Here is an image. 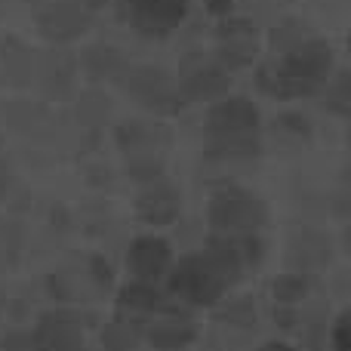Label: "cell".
I'll return each instance as SVG.
<instances>
[{"label":"cell","mask_w":351,"mask_h":351,"mask_svg":"<svg viewBox=\"0 0 351 351\" xmlns=\"http://www.w3.org/2000/svg\"><path fill=\"white\" fill-rule=\"evenodd\" d=\"M176 90L182 102H216L228 96L231 90V71L216 59V56H185L176 74Z\"/></svg>","instance_id":"5b68a950"},{"label":"cell","mask_w":351,"mask_h":351,"mask_svg":"<svg viewBox=\"0 0 351 351\" xmlns=\"http://www.w3.org/2000/svg\"><path fill=\"white\" fill-rule=\"evenodd\" d=\"M259 351H296L293 346H287V342H265Z\"/></svg>","instance_id":"44dd1931"},{"label":"cell","mask_w":351,"mask_h":351,"mask_svg":"<svg viewBox=\"0 0 351 351\" xmlns=\"http://www.w3.org/2000/svg\"><path fill=\"white\" fill-rule=\"evenodd\" d=\"M93 271H96V280H99V284H108V280H111L108 262H102V259H93Z\"/></svg>","instance_id":"ffe728a7"},{"label":"cell","mask_w":351,"mask_h":351,"mask_svg":"<svg viewBox=\"0 0 351 351\" xmlns=\"http://www.w3.org/2000/svg\"><path fill=\"white\" fill-rule=\"evenodd\" d=\"M105 3L108 0H49L37 16V28L49 43L77 40L80 34L93 28Z\"/></svg>","instance_id":"8992f818"},{"label":"cell","mask_w":351,"mask_h":351,"mask_svg":"<svg viewBox=\"0 0 351 351\" xmlns=\"http://www.w3.org/2000/svg\"><path fill=\"white\" fill-rule=\"evenodd\" d=\"M206 222L213 234H259L268 222V206L243 188H222L210 197Z\"/></svg>","instance_id":"3957f363"},{"label":"cell","mask_w":351,"mask_h":351,"mask_svg":"<svg viewBox=\"0 0 351 351\" xmlns=\"http://www.w3.org/2000/svg\"><path fill=\"white\" fill-rule=\"evenodd\" d=\"M231 6H234V0H206V10H210L213 16H219V19H228Z\"/></svg>","instance_id":"d6986e66"},{"label":"cell","mask_w":351,"mask_h":351,"mask_svg":"<svg viewBox=\"0 0 351 351\" xmlns=\"http://www.w3.org/2000/svg\"><path fill=\"white\" fill-rule=\"evenodd\" d=\"M139 342V327L130 321H111L102 330V348L105 351H133Z\"/></svg>","instance_id":"9a60e30c"},{"label":"cell","mask_w":351,"mask_h":351,"mask_svg":"<svg viewBox=\"0 0 351 351\" xmlns=\"http://www.w3.org/2000/svg\"><path fill=\"white\" fill-rule=\"evenodd\" d=\"M308 290H311V280L305 278L302 271L278 274V278H274V284H271V293H274V299H278L280 305H296V302H302V299L308 296Z\"/></svg>","instance_id":"5bb4252c"},{"label":"cell","mask_w":351,"mask_h":351,"mask_svg":"<svg viewBox=\"0 0 351 351\" xmlns=\"http://www.w3.org/2000/svg\"><path fill=\"white\" fill-rule=\"evenodd\" d=\"M160 305H164L160 290L154 284H148V280H133V284H127L117 293V308L130 311V315H152Z\"/></svg>","instance_id":"4fadbf2b"},{"label":"cell","mask_w":351,"mask_h":351,"mask_svg":"<svg viewBox=\"0 0 351 351\" xmlns=\"http://www.w3.org/2000/svg\"><path fill=\"white\" fill-rule=\"evenodd\" d=\"M256 53H259V34H256V28H253L250 22L228 16L222 25H219V34H216V59L222 62L228 71L253 65Z\"/></svg>","instance_id":"ba28073f"},{"label":"cell","mask_w":351,"mask_h":351,"mask_svg":"<svg viewBox=\"0 0 351 351\" xmlns=\"http://www.w3.org/2000/svg\"><path fill=\"white\" fill-rule=\"evenodd\" d=\"M333 348L336 351H351V311H342L339 321L333 327Z\"/></svg>","instance_id":"ac0fdd59"},{"label":"cell","mask_w":351,"mask_h":351,"mask_svg":"<svg viewBox=\"0 0 351 351\" xmlns=\"http://www.w3.org/2000/svg\"><path fill=\"white\" fill-rule=\"evenodd\" d=\"M117 84L133 102L142 108L154 111V114H173L182 108V96L176 90V77L167 74L164 68L154 65H123L117 71Z\"/></svg>","instance_id":"277c9868"},{"label":"cell","mask_w":351,"mask_h":351,"mask_svg":"<svg viewBox=\"0 0 351 351\" xmlns=\"http://www.w3.org/2000/svg\"><path fill=\"white\" fill-rule=\"evenodd\" d=\"M333 47L321 37H305L302 43L278 53V59L259 65V90L271 99H302L315 96L330 84L333 74Z\"/></svg>","instance_id":"6da1fadb"},{"label":"cell","mask_w":351,"mask_h":351,"mask_svg":"<svg viewBox=\"0 0 351 351\" xmlns=\"http://www.w3.org/2000/svg\"><path fill=\"white\" fill-rule=\"evenodd\" d=\"M327 108L348 114V74H339L336 84H327Z\"/></svg>","instance_id":"2e32d148"},{"label":"cell","mask_w":351,"mask_h":351,"mask_svg":"<svg viewBox=\"0 0 351 351\" xmlns=\"http://www.w3.org/2000/svg\"><path fill=\"white\" fill-rule=\"evenodd\" d=\"M34 351H84V324L71 311H49L31 333Z\"/></svg>","instance_id":"9c48e42d"},{"label":"cell","mask_w":351,"mask_h":351,"mask_svg":"<svg viewBox=\"0 0 351 351\" xmlns=\"http://www.w3.org/2000/svg\"><path fill=\"white\" fill-rule=\"evenodd\" d=\"M222 321L243 324V327L256 324V308H253V302H247V299H241V302H231V305H228V311L222 315Z\"/></svg>","instance_id":"e0dca14e"},{"label":"cell","mask_w":351,"mask_h":351,"mask_svg":"<svg viewBox=\"0 0 351 351\" xmlns=\"http://www.w3.org/2000/svg\"><path fill=\"white\" fill-rule=\"evenodd\" d=\"M259 127L262 117L250 99L243 96H222L210 102L204 117L206 133V154L219 160L253 158L259 154Z\"/></svg>","instance_id":"7a4b0ae2"},{"label":"cell","mask_w":351,"mask_h":351,"mask_svg":"<svg viewBox=\"0 0 351 351\" xmlns=\"http://www.w3.org/2000/svg\"><path fill=\"white\" fill-rule=\"evenodd\" d=\"M127 19L139 34L167 37L188 16V0H123Z\"/></svg>","instance_id":"52a82bcc"},{"label":"cell","mask_w":351,"mask_h":351,"mask_svg":"<svg viewBox=\"0 0 351 351\" xmlns=\"http://www.w3.org/2000/svg\"><path fill=\"white\" fill-rule=\"evenodd\" d=\"M127 265H130V271L136 274V280H148V284H154V280H160L167 271H170L173 250H170V243H167L164 237L142 234V237H136V241L130 243Z\"/></svg>","instance_id":"30bf717a"},{"label":"cell","mask_w":351,"mask_h":351,"mask_svg":"<svg viewBox=\"0 0 351 351\" xmlns=\"http://www.w3.org/2000/svg\"><path fill=\"white\" fill-rule=\"evenodd\" d=\"M197 336L191 321L185 317H164V321H154L148 327V346L158 351H182L188 348Z\"/></svg>","instance_id":"7c38bea8"},{"label":"cell","mask_w":351,"mask_h":351,"mask_svg":"<svg viewBox=\"0 0 351 351\" xmlns=\"http://www.w3.org/2000/svg\"><path fill=\"white\" fill-rule=\"evenodd\" d=\"M136 213L145 225H173L182 213V197L170 182L152 179L145 191L136 197Z\"/></svg>","instance_id":"8fae6325"}]
</instances>
